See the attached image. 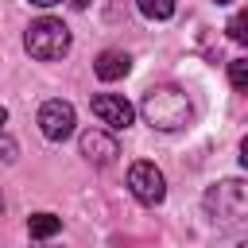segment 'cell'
Instances as JSON below:
<instances>
[{"instance_id": "1", "label": "cell", "mask_w": 248, "mask_h": 248, "mask_svg": "<svg viewBox=\"0 0 248 248\" xmlns=\"http://www.w3.org/2000/svg\"><path fill=\"white\" fill-rule=\"evenodd\" d=\"M140 112H143V120H147L151 128H159V132H178V128H186L190 116H194L190 97H186L182 89H174V85H155V89H147Z\"/></svg>"}, {"instance_id": "2", "label": "cell", "mask_w": 248, "mask_h": 248, "mask_svg": "<svg viewBox=\"0 0 248 248\" xmlns=\"http://www.w3.org/2000/svg\"><path fill=\"white\" fill-rule=\"evenodd\" d=\"M205 213L217 229H240L244 217H248V186L240 178L213 182L205 190Z\"/></svg>"}, {"instance_id": "3", "label": "cell", "mask_w": 248, "mask_h": 248, "mask_svg": "<svg viewBox=\"0 0 248 248\" xmlns=\"http://www.w3.org/2000/svg\"><path fill=\"white\" fill-rule=\"evenodd\" d=\"M23 46H27L31 58H39V62H54V58H62V54L70 50V31H66L62 19L43 16V19H35V23L27 27Z\"/></svg>"}, {"instance_id": "4", "label": "cell", "mask_w": 248, "mask_h": 248, "mask_svg": "<svg viewBox=\"0 0 248 248\" xmlns=\"http://www.w3.org/2000/svg\"><path fill=\"white\" fill-rule=\"evenodd\" d=\"M128 190H132V198L140 205H159L167 198V178H163V170L155 163L140 159V163L128 167Z\"/></svg>"}, {"instance_id": "5", "label": "cell", "mask_w": 248, "mask_h": 248, "mask_svg": "<svg viewBox=\"0 0 248 248\" xmlns=\"http://www.w3.org/2000/svg\"><path fill=\"white\" fill-rule=\"evenodd\" d=\"M74 105L70 101H46L39 108V132L50 140V143H62L66 136H74Z\"/></svg>"}, {"instance_id": "6", "label": "cell", "mask_w": 248, "mask_h": 248, "mask_svg": "<svg viewBox=\"0 0 248 248\" xmlns=\"http://www.w3.org/2000/svg\"><path fill=\"white\" fill-rule=\"evenodd\" d=\"M89 108H93V116L101 120V124H108L112 132H120V128H128L132 124V105L124 101V97H116V93H97L93 101H89Z\"/></svg>"}, {"instance_id": "7", "label": "cell", "mask_w": 248, "mask_h": 248, "mask_svg": "<svg viewBox=\"0 0 248 248\" xmlns=\"http://www.w3.org/2000/svg\"><path fill=\"white\" fill-rule=\"evenodd\" d=\"M81 155L93 163V167H108L116 155H120V147H116V140L108 136V132H81Z\"/></svg>"}, {"instance_id": "8", "label": "cell", "mask_w": 248, "mask_h": 248, "mask_svg": "<svg viewBox=\"0 0 248 248\" xmlns=\"http://www.w3.org/2000/svg\"><path fill=\"white\" fill-rule=\"evenodd\" d=\"M128 70H132V58H128L124 50H101L97 62H93V74H97L101 81H116V78H124Z\"/></svg>"}, {"instance_id": "9", "label": "cell", "mask_w": 248, "mask_h": 248, "mask_svg": "<svg viewBox=\"0 0 248 248\" xmlns=\"http://www.w3.org/2000/svg\"><path fill=\"white\" fill-rule=\"evenodd\" d=\"M62 229V217H54V213H35L31 221H27V232L35 236V240H46V236H54Z\"/></svg>"}, {"instance_id": "10", "label": "cell", "mask_w": 248, "mask_h": 248, "mask_svg": "<svg viewBox=\"0 0 248 248\" xmlns=\"http://www.w3.org/2000/svg\"><path fill=\"white\" fill-rule=\"evenodd\" d=\"M136 8L147 19H170L174 16V0H136Z\"/></svg>"}, {"instance_id": "11", "label": "cell", "mask_w": 248, "mask_h": 248, "mask_svg": "<svg viewBox=\"0 0 248 248\" xmlns=\"http://www.w3.org/2000/svg\"><path fill=\"white\" fill-rule=\"evenodd\" d=\"M229 81H232L236 93L248 89V58H232V62H229Z\"/></svg>"}, {"instance_id": "12", "label": "cell", "mask_w": 248, "mask_h": 248, "mask_svg": "<svg viewBox=\"0 0 248 248\" xmlns=\"http://www.w3.org/2000/svg\"><path fill=\"white\" fill-rule=\"evenodd\" d=\"M229 39H232V43H244V12H236V16L229 19Z\"/></svg>"}, {"instance_id": "13", "label": "cell", "mask_w": 248, "mask_h": 248, "mask_svg": "<svg viewBox=\"0 0 248 248\" xmlns=\"http://www.w3.org/2000/svg\"><path fill=\"white\" fill-rule=\"evenodd\" d=\"M12 151H16V147H12V143H0V159H8V163H12V159H16V155H12Z\"/></svg>"}, {"instance_id": "14", "label": "cell", "mask_w": 248, "mask_h": 248, "mask_svg": "<svg viewBox=\"0 0 248 248\" xmlns=\"http://www.w3.org/2000/svg\"><path fill=\"white\" fill-rule=\"evenodd\" d=\"M35 8H54V4H62V0H31Z\"/></svg>"}, {"instance_id": "15", "label": "cell", "mask_w": 248, "mask_h": 248, "mask_svg": "<svg viewBox=\"0 0 248 248\" xmlns=\"http://www.w3.org/2000/svg\"><path fill=\"white\" fill-rule=\"evenodd\" d=\"M4 120H8V112H4V108H0V124H4Z\"/></svg>"}, {"instance_id": "16", "label": "cell", "mask_w": 248, "mask_h": 248, "mask_svg": "<svg viewBox=\"0 0 248 248\" xmlns=\"http://www.w3.org/2000/svg\"><path fill=\"white\" fill-rule=\"evenodd\" d=\"M217 4H232V0H217Z\"/></svg>"}, {"instance_id": "17", "label": "cell", "mask_w": 248, "mask_h": 248, "mask_svg": "<svg viewBox=\"0 0 248 248\" xmlns=\"http://www.w3.org/2000/svg\"><path fill=\"white\" fill-rule=\"evenodd\" d=\"M236 248H248V244H236Z\"/></svg>"}, {"instance_id": "18", "label": "cell", "mask_w": 248, "mask_h": 248, "mask_svg": "<svg viewBox=\"0 0 248 248\" xmlns=\"http://www.w3.org/2000/svg\"><path fill=\"white\" fill-rule=\"evenodd\" d=\"M0 209H4V198H0Z\"/></svg>"}]
</instances>
